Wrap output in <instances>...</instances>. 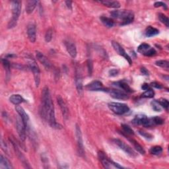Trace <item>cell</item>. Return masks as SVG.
Returning a JSON list of instances; mask_svg holds the SVG:
<instances>
[{
    "instance_id": "cell-1",
    "label": "cell",
    "mask_w": 169,
    "mask_h": 169,
    "mask_svg": "<svg viewBox=\"0 0 169 169\" xmlns=\"http://www.w3.org/2000/svg\"><path fill=\"white\" fill-rule=\"evenodd\" d=\"M42 116L46 119L52 128L60 130L62 126L56 122L54 112V107L53 104L49 89L45 87L42 92Z\"/></svg>"
},
{
    "instance_id": "cell-2",
    "label": "cell",
    "mask_w": 169,
    "mask_h": 169,
    "mask_svg": "<svg viewBox=\"0 0 169 169\" xmlns=\"http://www.w3.org/2000/svg\"><path fill=\"white\" fill-rule=\"evenodd\" d=\"M111 16L114 19L121 20L120 25H126L131 23L134 19V14L131 11L115 10L110 13Z\"/></svg>"
},
{
    "instance_id": "cell-3",
    "label": "cell",
    "mask_w": 169,
    "mask_h": 169,
    "mask_svg": "<svg viewBox=\"0 0 169 169\" xmlns=\"http://www.w3.org/2000/svg\"><path fill=\"white\" fill-rule=\"evenodd\" d=\"M11 4L13 17L8 23V29L14 28L17 25L21 11V7H22V5H21L22 3H21V2L20 1H13L11 2Z\"/></svg>"
},
{
    "instance_id": "cell-4",
    "label": "cell",
    "mask_w": 169,
    "mask_h": 169,
    "mask_svg": "<svg viewBox=\"0 0 169 169\" xmlns=\"http://www.w3.org/2000/svg\"><path fill=\"white\" fill-rule=\"evenodd\" d=\"M98 157L100 161L101 162L103 166L105 168H124L119 164L110 160V158L104 154V153L99 151L98 153Z\"/></svg>"
},
{
    "instance_id": "cell-5",
    "label": "cell",
    "mask_w": 169,
    "mask_h": 169,
    "mask_svg": "<svg viewBox=\"0 0 169 169\" xmlns=\"http://www.w3.org/2000/svg\"><path fill=\"white\" fill-rule=\"evenodd\" d=\"M108 108L111 111L118 115H123L130 111V108L128 106L120 103H110L108 104Z\"/></svg>"
},
{
    "instance_id": "cell-6",
    "label": "cell",
    "mask_w": 169,
    "mask_h": 169,
    "mask_svg": "<svg viewBox=\"0 0 169 169\" xmlns=\"http://www.w3.org/2000/svg\"><path fill=\"white\" fill-rule=\"evenodd\" d=\"M133 122L135 125H141L145 128H150L153 126H155L153 122V119L147 118L144 114H137L135 116L134 120H132Z\"/></svg>"
},
{
    "instance_id": "cell-7",
    "label": "cell",
    "mask_w": 169,
    "mask_h": 169,
    "mask_svg": "<svg viewBox=\"0 0 169 169\" xmlns=\"http://www.w3.org/2000/svg\"><path fill=\"white\" fill-rule=\"evenodd\" d=\"M29 67L33 73L36 87H39L40 82V72L39 66L37 65L36 62L34 60L32 59L29 62Z\"/></svg>"
},
{
    "instance_id": "cell-8",
    "label": "cell",
    "mask_w": 169,
    "mask_h": 169,
    "mask_svg": "<svg viewBox=\"0 0 169 169\" xmlns=\"http://www.w3.org/2000/svg\"><path fill=\"white\" fill-rule=\"evenodd\" d=\"M75 135L77 138V151L79 155L82 157H84V149L83 145V141L82 137V133L80 127L76 125L75 127Z\"/></svg>"
},
{
    "instance_id": "cell-9",
    "label": "cell",
    "mask_w": 169,
    "mask_h": 169,
    "mask_svg": "<svg viewBox=\"0 0 169 169\" xmlns=\"http://www.w3.org/2000/svg\"><path fill=\"white\" fill-rule=\"evenodd\" d=\"M113 142L114 143V144H116L120 148V149L123 150L126 154H128L131 157H137V153L135 152V151L132 149L130 146L125 144L124 141H121L120 139H113Z\"/></svg>"
},
{
    "instance_id": "cell-10",
    "label": "cell",
    "mask_w": 169,
    "mask_h": 169,
    "mask_svg": "<svg viewBox=\"0 0 169 169\" xmlns=\"http://www.w3.org/2000/svg\"><path fill=\"white\" fill-rule=\"evenodd\" d=\"M16 127H17V130L19 136L20 137V139L21 141H25L26 139V128L23 122V121L20 116H17V119H16Z\"/></svg>"
},
{
    "instance_id": "cell-11",
    "label": "cell",
    "mask_w": 169,
    "mask_h": 169,
    "mask_svg": "<svg viewBox=\"0 0 169 169\" xmlns=\"http://www.w3.org/2000/svg\"><path fill=\"white\" fill-rule=\"evenodd\" d=\"M137 52L145 56H153L156 54V50L149 44L143 43L137 48Z\"/></svg>"
},
{
    "instance_id": "cell-12",
    "label": "cell",
    "mask_w": 169,
    "mask_h": 169,
    "mask_svg": "<svg viewBox=\"0 0 169 169\" xmlns=\"http://www.w3.org/2000/svg\"><path fill=\"white\" fill-rule=\"evenodd\" d=\"M75 85L78 94L81 96L83 93V77L81 69L79 67H77L75 69Z\"/></svg>"
},
{
    "instance_id": "cell-13",
    "label": "cell",
    "mask_w": 169,
    "mask_h": 169,
    "mask_svg": "<svg viewBox=\"0 0 169 169\" xmlns=\"http://www.w3.org/2000/svg\"><path fill=\"white\" fill-rule=\"evenodd\" d=\"M112 45L114 48V50L118 53V54L121 56L124 57L125 59L128 62L129 64L130 65H131L132 64V60H131V58L130 57V56L127 54L126 52L125 51V50L123 48L122 46H121L118 42H115V41H112Z\"/></svg>"
},
{
    "instance_id": "cell-14",
    "label": "cell",
    "mask_w": 169,
    "mask_h": 169,
    "mask_svg": "<svg viewBox=\"0 0 169 169\" xmlns=\"http://www.w3.org/2000/svg\"><path fill=\"white\" fill-rule=\"evenodd\" d=\"M85 89L91 91H108L109 90L104 88L103 83L99 81H94L88 84Z\"/></svg>"
},
{
    "instance_id": "cell-15",
    "label": "cell",
    "mask_w": 169,
    "mask_h": 169,
    "mask_svg": "<svg viewBox=\"0 0 169 169\" xmlns=\"http://www.w3.org/2000/svg\"><path fill=\"white\" fill-rule=\"evenodd\" d=\"M108 91L110 93V97L113 98L118 100H127L129 98V96L127 93L124 91H121V90L113 89L109 90Z\"/></svg>"
},
{
    "instance_id": "cell-16",
    "label": "cell",
    "mask_w": 169,
    "mask_h": 169,
    "mask_svg": "<svg viewBox=\"0 0 169 169\" xmlns=\"http://www.w3.org/2000/svg\"><path fill=\"white\" fill-rule=\"evenodd\" d=\"M36 56L37 60H38L42 65H43L46 70H50V69L52 67V64L51 62L48 59V58L42 54V52L39 51H36Z\"/></svg>"
},
{
    "instance_id": "cell-17",
    "label": "cell",
    "mask_w": 169,
    "mask_h": 169,
    "mask_svg": "<svg viewBox=\"0 0 169 169\" xmlns=\"http://www.w3.org/2000/svg\"><path fill=\"white\" fill-rule=\"evenodd\" d=\"M57 101L62 110L63 117L66 120H67L69 118V110L66 103L64 102V100H63L62 97L60 96V95H58V96L57 97Z\"/></svg>"
},
{
    "instance_id": "cell-18",
    "label": "cell",
    "mask_w": 169,
    "mask_h": 169,
    "mask_svg": "<svg viewBox=\"0 0 169 169\" xmlns=\"http://www.w3.org/2000/svg\"><path fill=\"white\" fill-rule=\"evenodd\" d=\"M15 110L17 111L19 116L22 118L23 122L26 126V128H27L28 125L29 124V115L26 113L25 110L23 107H21L19 105H17L15 107Z\"/></svg>"
},
{
    "instance_id": "cell-19",
    "label": "cell",
    "mask_w": 169,
    "mask_h": 169,
    "mask_svg": "<svg viewBox=\"0 0 169 169\" xmlns=\"http://www.w3.org/2000/svg\"><path fill=\"white\" fill-rule=\"evenodd\" d=\"M27 34L29 40L34 43L36 40V26L34 23H30L27 27Z\"/></svg>"
},
{
    "instance_id": "cell-20",
    "label": "cell",
    "mask_w": 169,
    "mask_h": 169,
    "mask_svg": "<svg viewBox=\"0 0 169 169\" xmlns=\"http://www.w3.org/2000/svg\"><path fill=\"white\" fill-rule=\"evenodd\" d=\"M64 44L66 48V50L67 52L69 53V54H70L73 58L76 57L77 52V48L75 44H73V42H70V40L65 41Z\"/></svg>"
},
{
    "instance_id": "cell-21",
    "label": "cell",
    "mask_w": 169,
    "mask_h": 169,
    "mask_svg": "<svg viewBox=\"0 0 169 169\" xmlns=\"http://www.w3.org/2000/svg\"><path fill=\"white\" fill-rule=\"evenodd\" d=\"M0 168L1 169H11L13 166L11 162L6 157L1 155L0 156Z\"/></svg>"
},
{
    "instance_id": "cell-22",
    "label": "cell",
    "mask_w": 169,
    "mask_h": 169,
    "mask_svg": "<svg viewBox=\"0 0 169 169\" xmlns=\"http://www.w3.org/2000/svg\"><path fill=\"white\" fill-rule=\"evenodd\" d=\"M39 2L38 1H33V0H31V1H28L26 2V13L28 14H30L34 11V9L36 8L37 4H38Z\"/></svg>"
},
{
    "instance_id": "cell-23",
    "label": "cell",
    "mask_w": 169,
    "mask_h": 169,
    "mask_svg": "<svg viewBox=\"0 0 169 169\" xmlns=\"http://www.w3.org/2000/svg\"><path fill=\"white\" fill-rule=\"evenodd\" d=\"M11 103H12L15 106L19 105L20 104L25 102V99L20 94H13L9 98Z\"/></svg>"
},
{
    "instance_id": "cell-24",
    "label": "cell",
    "mask_w": 169,
    "mask_h": 169,
    "mask_svg": "<svg viewBox=\"0 0 169 169\" xmlns=\"http://www.w3.org/2000/svg\"><path fill=\"white\" fill-rule=\"evenodd\" d=\"M116 86L119 87L121 89H123V91H125L126 93H133V89H132L128 84V83H125L124 81H118L114 83Z\"/></svg>"
},
{
    "instance_id": "cell-25",
    "label": "cell",
    "mask_w": 169,
    "mask_h": 169,
    "mask_svg": "<svg viewBox=\"0 0 169 169\" xmlns=\"http://www.w3.org/2000/svg\"><path fill=\"white\" fill-rule=\"evenodd\" d=\"M158 33H159V30L151 26H147L145 31V34L147 37H153L158 34Z\"/></svg>"
},
{
    "instance_id": "cell-26",
    "label": "cell",
    "mask_w": 169,
    "mask_h": 169,
    "mask_svg": "<svg viewBox=\"0 0 169 169\" xmlns=\"http://www.w3.org/2000/svg\"><path fill=\"white\" fill-rule=\"evenodd\" d=\"M100 3L103 4L104 6H107L110 8H119L120 7V3L118 1H108V0H104V1H100Z\"/></svg>"
},
{
    "instance_id": "cell-27",
    "label": "cell",
    "mask_w": 169,
    "mask_h": 169,
    "mask_svg": "<svg viewBox=\"0 0 169 169\" xmlns=\"http://www.w3.org/2000/svg\"><path fill=\"white\" fill-rule=\"evenodd\" d=\"M100 19V21H101V22L104 24V25L108 28H112L114 25V21L112 19H111L110 18L104 17V16H102Z\"/></svg>"
},
{
    "instance_id": "cell-28",
    "label": "cell",
    "mask_w": 169,
    "mask_h": 169,
    "mask_svg": "<svg viewBox=\"0 0 169 169\" xmlns=\"http://www.w3.org/2000/svg\"><path fill=\"white\" fill-rule=\"evenodd\" d=\"M129 141L132 144H133L134 147L135 149L138 151L140 154L141 155H145V151L144 150V148H143V147L139 144L138 143H137L136 141H135L134 139H129Z\"/></svg>"
},
{
    "instance_id": "cell-29",
    "label": "cell",
    "mask_w": 169,
    "mask_h": 169,
    "mask_svg": "<svg viewBox=\"0 0 169 169\" xmlns=\"http://www.w3.org/2000/svg\"><path fill=\"white\" fill-rule=\"evenodd\" d=\"M150 153L154 155H159L162 152V148L161 146H154L152 147L150 149Z\"/></svg>"
},
{
    "instance_id": "cell-30",
    "label": "cell",
    "mask_w": 169,
    "mask_h": 169,
    "mask_svg": "<svg viewBox=\"0 0 169 169\" xmlns=\"http://www.w3.org/2000/svg\"><path fill=\"white\" fill-rule=\"evenodd\" d=\"M151 104L152 108L153 109V110H155V112H161L162 107L157 100H153V101L151 103Z\"/></svg>"
},
{
    "instance_id": "cell-31",
    "label": "cell",
    "mask_w": 169,
    "mask_h": 169,
    "mask_svg": "<svg viewBox=\"0 0 169 169\" xmlns=\"http://www.w3.org/2000/svg\"><path fill=\"white\" fill-rule=\"evenodd\" d=\"M158 19L160 20V21L162 23L165 25L167 27H168L169 20H168V18L165 15H164L162 13H159L158 15Z\"/></svg>"
},
{
    "instance_id": "cell-32",
    "label": "cell",
    "mask_w": 169,
    "mask_h": 169,
    "mask_svg": "<svg viewBox=\"0 0 169 169\" xmlns=\"http://www.w3.org/2000/svg\"><path fill=\"white\" fill-rule=\"evenodd\" d=\"M121 128H122L124 132L126 135H134V130H132L129 126L126 124H122L121 125Z\"/></svg>"
},
{
    "instance_id": "cell-33",
    "label": "cell",
    "mask_w": 169,
    "mask_h": 169,
    "mask_svg": "<svg viewBox=\"0 0 169 169\" xmlns=\"http://www.w3.org/2000/svg\"><path fill=\"white\" fill-rule=\"evenodd\" d=\"M2 63H3V66L5 68V70H6L7 77L8 78L9 75H10V63L6 59V58H4V59H2Z\"/></svg>"
},
{
    "instance_id": "cell-34",
    "label": "cell",
    "mask_w": 169,
    "mask_h": 169,
    "mask_svg": "<svg viewBox=\"0 0 169 169\" xmlns=\"http://www.w3.org/2000/svg\"><path fill=\"white\" fill-rule=\"evenodd\" d=\"M155 64L157 66L167 69V70L169 68V62L167 60H158L155 62Z\"/></svg>"
},
{
    "instance_id": "cell-35",
    "label": "cell",
    "mask_w": 169,
    "mask_h": 169,
    "mask_svg": "<svg viewBox=\"0 0 169 169\" xmlns=\"http://www.w3.org/2000/svg\"><path fill=\"white\" fill-rule=\"evenodd\" d=\"M142 97L144 98H153L155 96V92L152 89L147 90L144 93L141 94Z\"/></svg>"
},
{
    "instance_id": "cell-36",
    "label": "cell",
    "mask_w": 169,
    "mask_h": 169,
    "mask_svg": "<svg viewBox=\"0 0 169 169\" xmlns=\"http://www.w3.org/2000/svg\"><path fill=\"white\" fill-rule=\"evenodd\" d=\"M52 36H53V31L52 29H49L46 31V34H45V40L46 42H50L52 39Z\"/></svg>"
},
{
    "instance_id": "cell-37",
    "label": "cell",
    "mask_w": 169,
    "mask_h": 169,
    "mask_svg": "<svg viewBox=\"0 0 169 169\" xmlns=\"http://www.w3.org/2000/svg\"><path fill=\"white\" fill-rule=\"evenodd\" d=\"M158 103L161 104V106L162 107V108H165L166 110H168V100L165 99V98H161L159 100H158Z\"/></svg>"
},
{
    "instance_id": "cell-38",
    "label": "cell",
    "mask_w": 169,
    "mask_h": 169,
    "mask_svg": "<svg viewBox=\"0 0 169 169\" xmlns=\"http://www.w3.org/2000/svg\"><path fill=\"white\" fill-rule=\"evenodd\" d=\"M139 134L142 137H144L145 139H146L147 140H151V139H152L153 138V136L151 134H148V133H147V132L144 131H139Z\"/></svg>"
},
{
    "instance_id": "cell-39",
    "label": "cell",
    "mask_w": 169,
    "mask_h": 169,
    "mask_svg": "<svg viewBox=\"0 0 169 169\" xmlns=\"http://www.w3.org/2000/svg\"><path fill=\"white\" fill-rule=\"evenodd\" d=\"M152 119L155 125H161L164 123V120L158 116H155V117L152 118Z\"/></svg>"
},
{
    "instance_id": "cell-40",
    "label": "cell",
    "mask_w": 169,
    "mask_h": 169,
    "mask_svg": "<svg viewBox=\"0 0 169 169\" xmlns=\"http://www.w3.org/2000/svg\"><path fill=\"white\" fill-rule=\"evenodd\" d=\"M87 68H88V73L89 76H91L92 73H93V62L91 60L89 59L87 60Z\"/></svg>"
},
{
    "instance_id": "cell-41",
    "label": "cell",
    "mask_w": 169,
    "mask_h": 169,
    "mask_svg": "<svg viewBox=\"0 0 169 169\" xmlns=\"http://www.w3.org/2000/svg\"><path fill=\"white\" fill-rule=\"evenodd\" d=\"M154 6L155 7H162L164 9H165V10H167L168 9L167 7V5L166 3H165L164 2H157L155 3L154 4Z\"/></svg>"
},
{
    "instance_id": "cell-42",
    "label": "cell",
    "mask_w": 169,
    "mask_h": 169,
    "mask_svg": "<svg viewBox=\"0 0 169 169\" xmlns=\"http://www.w3.org/2000/svg\"><path fill=\"white\" fill-rule=\"evenodd\" d=\"M119 73V71L116 69H112V70H110L109 71V75L110 77H115L116 75H118V74Z\"/></svg>"
},
{
    "instance_id": "cell-43",
    "label": "cell",
    "mask_w": 169,
    "mask_h": 169,
    "mask_svg": "<svg viewBox=\"0 0 169 169\" xmlns=\"http://www.w3.org/2000/svg\"><path fill=\"white\" fill-rule=\"evenodd\" d=\"M150 86H151V87H153L156 88V89H162V86L161 85V84L160 83H157V82L151 83L150 84Z\"/></svg>"
},
{
    "instance_id": "cell-44",
    "label": "cell",
    "mask_w": 169,
    "mask_h": 169,
    "mask_svg": "<svg viewBox=\"0 0 169 169\" xmlns=\"http://www.w3.org/2000/svg\"><path fill=\"white\" fill-rule=\"evenodd\" d=\"M140 71H141V73L143 74V75H147V76H148V75H149V72L148 71V70H147V69L145 67H141Z\"/></svg>"
},
{
    "instance_id": "cell-45",
    "label": "cell",
    "mask_w": 169,
    "mask_h": 169,
    "mask_svg": "<svg viewBox=\"0 0 169 169\" xmlns=\"http://www.w3.org/2000/svg\"><path fill=\"white\" fill-rule=\"evenodd\" d=\"M141 89L143 90H145V91H147V90H149L151 88V86H150V84H147V83H144V84H142V86H141Z\"/></svg>"
},
{
    "instance_id": "cell-46",
    "label": "cell",
    "mask_w": 169,
    "mask_h": 169,
    "mask_svg": "<svg viewBox=\"0 0 169 169\" xmlns=\"http://www.w3.org/2000/svg\"><path fill=\"white\" fill-rule=\"evenodd\" d=\"M66 6L68 9H72V2L71 1H66Z\"/></svg>"
}]
</instances>
